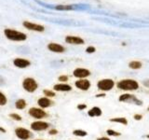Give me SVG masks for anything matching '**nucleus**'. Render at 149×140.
Segmentation results:
<instances>
[{
  "instance_id": "1",
  "label": "nucleus",
  "mask_w": 149,
  "mask_h": 140,
  "mask_svg": "<svg viewBox=\"0 0 149 140\" xmlns=\"http://www.w3.org/2000/svg\"><path fill=\"white\" fill-rule=\"evenodd\" d=\"M116 87H118L119 90L124 91V92H134L138 90L140 85H139V82L137 80H135V79L124 78L116 83Z\"/></svg>"
},
{
  "instance_id": "2",
  "label": "nucleus",
  "mask_w": 149,
  "mask_h": 140,
  "mask_svg": "<svg viewBox=\"0 0 149 140\" xmlns=\"http://www.w3.org/2000/svg\"><path fill=\"white\" fill-rule=\"evenodd\" d=\"M118 101L121 103H126V104H132L136 106H142L143 101L140 100L139 98H137L136 95L132 94V93L126 92L120 94L118 97Z\"/></svg>"
},
{
  "instance_id": "3",
  "label": "nucleus",
  "mask_w": 149,
  "mask_h": 140,
  "mask_svg": "<svg viewBox=\"0 0 149 140\" xmlns=\"http://www.w3.org/2000/svg\"><path fill=\"white\" fill-rule=\"evenodd\" d=\"M4 34L8 39L12 40V41H23L27 38L25 34H23L22 32L16 31V30H12V29H6L4 31Z\"/></svg>"
},
{
  "instance_id": "4",
  "label": "nucleus",
  "mask_w": 149,
  "mask_h": 140,
  "mask_svg": "<svg viewBox=\"0 0 149 140\" xmlns=\"http://www.w3.org/2000/svg\"><path fill=\"white\" fill-rule=\"evenodd\" d=\"M115 85H116V82L112 78H102L97 82L98 90L102 92H106L113 90Z\"/></svg>"
},
{
  "instance_id": "5",
  "label": "nucleus",
  "mask_w": 149,
  "mask_h": 140,
  "mask_svg": "<svg viewBox=\"0 0 149 140\" xmlns=\"http://www.w3.org/2000/svg\"><path fill=\"white\" fill-rule=\"evenodd\" d=\"M22 88L28 92H34L38 88V84L32 78H26L22 81Z\"/></svg>"
},
{
  "instance_id": "6",
  "label": "nucleus",
  "mask_w": 149,
  "mask_h": 140,
  "mask_svg": "<svg viewBox=\"0 0 149 140\" xmlns=\"http://www.w3.org/2000/svg\"><path fill=\"white\" fill-rule=\"evenodd\" d=\"M28 114H29L31 117H33L34 119H36V120L44 119L48 116L47 112L42 108H39V107H32V108H30L29 111H28Z\"/></svg>"
},
{
  "instance_id": "7",
  "label": "nucleus",
  "mask_w": 149,
  "mask_h": 140,
  "mask_svg": "<svg viewBox=\"0 0 149 140\" xmlns=\"http://www.w3.org/2000/svg\"><path fill=\"white\" fill-rule=\"evenodd\" d=\"M74 86H76L78 90L86 92L90 90L91 84V81L88 80L87 78H82V79H78V80L74 82Z\"/></svg>"
},
{
  "instance_id": "8",
  "label": "nucleus",
  "mask_w": 149,
  "mask_h": 140,
  "mask_svg": "<svg viewBox=\"0 0 149 140\" xmlns=\"http://www.w3.org/2000/svg\"><path fill=\"white\" fill-rule=\"evenodd\" d=\"M15 134L18 138H20L21 140H27L31 137V133L29 130H27L25 128L19 127L15 130Z\"/></svg>"
},
{
  "instance_id": "9",
  "label": "nucleus",
  "mask_w": 149,
  "mask_h": 140,
  "mask_svg": "<svg viewBox=\"0 0 149 140\" xmlns=\"http://www.w3.org/2000/svg\"><path fill=\"white\" fill-rule=\"evenodd\" d=\"M73 75L74 78H77L78 79H82L91 76V71L86 68H76L74 70Z\"/></svg>"
},
{
  "instance_id": "10",
  "label": "nucleus",
  "mask_w": 149,
  "mask_h": 140,
  "mask_svg": "<svg viewBox=\"0 0 149 140\" xmlns=\"http://www.w3.org/2000/svg\"><path fill=\"white\" fill-rule=\"evenodd\" d=\"M49 127V123L42 120H36L31 123V129L33 131H45Z\"/></svg>"
},
{
  "instance_id": "11",
  "label": "nucleus",
  "mask_w": 149,
  "mask_h": 140,
  "mask_svg": "<svg viewBox=\"0 0 149 140\" xmlns=\"http://www.w3.org/2000/svg\"><path fill=\"white\" fill-rule=\"evenodd\" d=\"M65 42L68 44H72V45H82L85 43L84 39H82L81 37L74 36H67L65 37Z\"/></svg>"
},
{
  "instance_id": "12",
  "label": "nucleus",
  "mask_w": 149,
  "mask_h": 140,
  "mask_svg": "<svg viewBox=\"0 0 149 140\" xmlns=\"http://www.w3.org/2000/svg\"><path fill=\"white\" fill-rule=\"evenodd\" d=\"M23 26L29 30H34L37 32H43L45 30L44 26L39 25V24H36V23H33L30 22H23Z\"/></svg>"
},
{
  "instance_id": "13",
  "label": "nucleus",
  "mask_w": 149,
  "mask_h": 140,
  "mask_svg": "<svg viewBox=\"0 0 149 140\" xmlns=\"http://www.w3.org/2000/svg\"><path fill=\"white\" fill-rule=\"evenodd\" d=\"M13 64L16 67H19V68H26L31 64L30 61H28L26 59H22V58H16L13 61Z\"/></svg>"
},
{
  "instance_id": "14",
  "label": "nucleus",
  "mask_w": 149,
  "mask_h": 140,
  "mask_svg": "<svg viewBox=\"0 0 149 140\" xmlns=\"http://www.w3.org/2000/svg\"><path fill=\"white\" fill-rule=\"evenodd\" d=\"M37 104L41 107V108H47V107H49L53 105V102L51 101L49 98L48 97H41L37 100Z\"/></svg>"
},
{
  "instance_id": "15",
  "label": "nucleus",
  "mask_w": 149,
  "mask_h": 140,
  "mask_svg": "<svg viewBox=\"0 0 149 140\" xmlns=\"http://www.w3.org/2000/svg\"><path fill=\"white\" fill-rule=\"evenodd\" d=\"M48 49L49 50L52 51V52H57V53H62L65 50L64 47L57 43H49L48 45Z\"/></svg>"
},
{
  "instance_id": "16",
  "label": "nucleus",
  "mask_w": 149,
  "mask_h": 140,
  "mask_svg": "<svg viewBox=\"0 0 149 140\" xmlns=\"http://www.w3.org/2000/svg\"><path fill=\"white\" fill-rule=\"evenodd\" d=\"M54 91L56 92H70L72 91V87L66 83H58L53 86Z\"/></svg>"
},
{
  "instance_id": "17",
  "label": "nucleus",
  "mask_w": 149,
  "mask_h": 140,
  "mask_svg": "<svg viewBox=\"0 0 149 140\" xmlns=\"http://www.w3.org/2000/svg\"><path fill=\"white\" fill-rule=\"evenodd\" d=\"M102 115V111L99 106H93L88 111V116L91 117V118H95V117H101Z\"/></svg>"
},
{
  "instance_id": "18",
  "label": "nucleus",
  "mask_w": 149,
  "mask_h": 140,
  "mask_svg": "<svg viewBox=\"0 0 149 140\" xmlns=\"http://www.w3.org/2000/svg\"><path fill=\"white\" fill-rule=\"evenodd\" d=\"M110 123H118L121 125H124V126H127L129 121L127 120V118L125 117H114V118H111L109 120Z\"/></svg>"
},
{
  "instance_id": "19",
  "label": "nucleus",
  "mask_w": 149,
  "mask_h": 140,
  "mask_svg": "<svg viewBox=\"0 0 149 140\" xmlns=\"http://www.w3.org/2000/svg\"><path fill=\"white\" fill-rule=\"evenodd\" d=\"M142 66H143V64L141 62H139V61H132V62L129 63V67L133 70L140 69V68H142Z\"/></svg>"
},
{
  "instance_id": "20",
  "label": "nucleus",
  "mask_w": 149,
  "mask_h": 140,
  "mask_svg": "<svg viewBox=\"0 0 149 140\" xmlns=\"http://www.w3.org/2000/svg\"><path fill=\"white\" fill-rule=\"evenodd\" d=\"M73 134L74 136H79V137H84V136H87L88 133L86 131L84 130H80V129H77V130H74L73 131Z\"/></svg>"
},
{
  "instance_id": "21",
  "label": "nucleus",
  "mask_w": 149,
  "mask_h": 140,
  "mask_svg": "<svg viewBox=\"0 0 149 140\" xmlns=\"http://www.w3.org/2000/svg\"><path fill=\"white\" fill-rule=\"evenodd\" d=\"M15 106L18 109H23L26 106V102L24 99H19L15 102Z\"/></svg>"
},
{
  "instance_id": "22",
  "label": "nucleus",
  "mask_w": 149,
  "mask_h": 140,
  "mask_svg": "<svg viewBox=\"0 0 149 140\" xmlns=\"http://www.w3.org/2000/svg\"><path fill=\"white\" fill-rule=\"evenodd\" d=\"M106 134L108 135V136H112V137H118V136H120L121 135V133L118 132V131H115L113 129H107L106 130Z\"/></svg>"
},
{
  "instance_id": "23",
  "label": "nucleus",
  "mask_w": 149,
  "mask_h": 140,
  "mask_svg": "<svg viewBox=\"0 0 149 140\" xmlns=\"http://www.w3.org/2000/svg\"><path fill=\"white\" fill-rule=\"evenodd\" d=\"M7 102H8V99L6 95H5L3 92H0V106H5L7 104Z\"/></svg>"
},
{
  "instance_id": "24",
  "label": "nucleus",
  "mask_w": 149,
  "mask_h": 140,
  "mask_svg": "<svg viewBox=\"0 0 149 140\" xmlns=\"http://www.w3.org/2000/svg\"><path fill=\"white\" fill-rule=\"evenodd\" d=\"M43 93H44V95H46V97H48V98L49 97H54L56 95L55 92L50 91V90H44Z\"/></svg>"
},
{
  "instance_id": "25",
  "label": "nucleus",
  "mask_w": 149,
  "mask_h": 140,
  "mask_svg": "<svg viewBox=\"0 0 149 140\" xmlns=\"http://www.w3.org/2000/svg\"><path fill=\"white\" fill-rule=\"evenodd\" d=\"M9 117H10V118L14 120H18V121L22 120V117L17 113H11L10 115H9Z\"/></svg>"
},
{
  "instance_id": "26",
  "label": "nucleus",
  "mask_w": 149,
  "mask_h": 140,
  "mask_svg": "<svg viewBox=\"0 0 149 140\" xmlns=\"http://www.w3.org/2000/svg\"><path fill=\"white\" fill-rule=\"evenodd\" d=\"M58 79L61 82H66L68 81V76H66V75H62V76H60L58 78Z\"/></svg>"
},
{
  "instance_id": "27",
  "label": "nucleus",
  "mask_w": 149,
  "mask_h": 140,
  "mask_svg": "<svg viewBox=\"0 0 149 140\" xmlns=\"http://www.w3.org/2000/svg\"><path fill=\"white\" fill-rule=\"evenodd\" d=\"M95 50H96V49L94 48V47L90 46L86 49V52L87 53H93V52H95Z\"/></svg>"
},
{
  "instance_id": "28",
  "label": "nucleus",
  "mask_w": 149,
  "mask_h": 140,
  "mask_svg": "<svg viewBox=\"0 0 149 140\" xmlns=\"http://www.w3.org/2000/svg\"><path fill=\"white\" fill-rule=\"evenodd\" d=\"M143 118V116L142 114H139V113H136V114H134L133 115V119L135 120H142Z\"/></svg>"
},
{
  "instance_id": "29",
  "label": "nucleus",
  "mask_w": 149,
  "mask_h": 140,
  "mask_svg": "<svg viewBox=\"0 0 149 140\" xmlns=\"http://www.w3.org/2000/svg\"><path fill=\"white\" fill-rule=\"evenodd\" d=\"M77 107L78 110H84L87 108V105L86 104H79V105H77Z\"/></svg>"
},
{
  "instance_id": "30",
  "label": "nucleus",
  "mask_w": 149,
  "mask_h": 140,
  "mask_svg": "<svg viewBox=\"0 0 149 140\" xmlns=\"http://www.w3.org/2000/svg\"><path fill=\"white\" fill-rule=\"evenodd\" d=\"M56 8L57 9H71L72 7L71 6H58Z\"/></svg>"
},
{
  "instance_id": "31",
  "label": "nucleus",
  "mask_w": 149,
  "mask_h": 140,
  "mask_svg": "<svg viewBox=\"0 0 149 140\" xmlns=\"http://www.w3.org/2000/svg\"><path fill=\"white\" fill-rule=\"evenodd\" d=\"M49 134L50 135H54V134H58V131L56 130V129H51V130H49Z\"/></svg>"
},
{
  "instance_id": "32",
  "label": "nucleus",
  "mask_w": 149,
  "mask_h": 140,
  "mask_svg": "<svg viewBox=\"0 0 149 140\" xmlns=\"http://www.w3.org/2000/svg\"><path fill=\"white\" fill-rule=\"evenodd\" d=\"M143 85L146 88H149V79H146V80L143 81Z\"/></svg>"
},
{
  "instance_id": "33",
  "label": "nucleus",
  "mask_w": 149,
  "mask_h": 140,
  "mask_svg": "<svg viewBox=\"0 0 149 140\" xmlns=\"http://www.w3.org/2000/svg\"><path fill=\"white\" fill-rule=\"evenodd\" d=\"M96 140H111L109 136H101V137H98Z\"/></svg>"
},
{
  "instance_id": "34",
  "label": "nucleus",
  "mask_w": 149,
  "mask_h": 140,
  "mask_svg": "<svg viewBox=\"0 0 149 140\" xmlns=\"http://www.w3.org/2000/svg\"><path fill=\"white\" fill-rule=\"evenodd\" d=\"M5 83H6V81H5V78H4L3 77H1V76H0V86L4 85Z\"/></svg>"
},
{
  "instance_id": "35",
  "label": "nucleus",
  "mask_w": 149,
  "mask_h": 140,
  "mask_svg": "<svg viewBox=\"0 0 149 140\" xmlns=\"http://www.w3.org/2000/svg\"><path fill=\"white\" fill-rule=\"evenodd\" d=\"M95 96H96V98H99V97H105V92L98 93V94H96Z\"/></svg>"
},
{
  "instance_id": "36",
  "label": "nucleus",
  "mask_w": 149,
  "mask_h": 140,
  "mask_svg": "<svg viewBox=\"0 0 149 140\" xmlns=\"http://www.w3.org/2000/svg\"><path fill=\"white\" fill-rule=\"evenodd\" d=\"M0 132H2V133H6V130H5L4 128H2V127H0Z\"/></svg>"
},
{
  "instance_id": "37",
  "label": "nucleus",
  "mask_w": 149,
  "mask_h": 140,
  "mask_svg": "<svg viewBox=\"0 0 149 140\" xmlns=\"http://www.w3.org/2000/svg\"><path fill=\"white\" fill-rule=\"evenodd\" d=\"M146 138H147V139H149V134H147V135H146Z\"/></svg>"
},
{
  "instance_id": "38",
  "label": "nucleus",
  "mask_w": 149,
  "mask_h": 140,
  "mask_svg": "<svg viewBox=\"0 0 149 140\" xmlns=\"http://www.w3.org/2000/svg\"><path fill=\"white\" fill-rule=\"evenodd\" d=\"M147 111H149V106L147 107Z\"/></svg>"
},
{
  "instance_id": "39",
  "label": "nucleus",
  "mask_w": 149,
  "mask_h": 140,
  "mask_svg": "<svg viewBox=\"0 0 149 140\" xmlns=\"http://www.w3.org/2000/svg\"><path fill=\"white\" fill-rule=\"evenodd\" d=\"M36 140H42V139H36Z\"/></svg>"
}]
</instances>
